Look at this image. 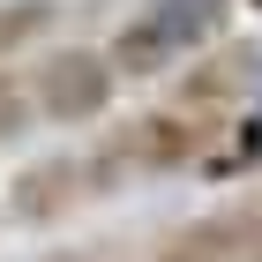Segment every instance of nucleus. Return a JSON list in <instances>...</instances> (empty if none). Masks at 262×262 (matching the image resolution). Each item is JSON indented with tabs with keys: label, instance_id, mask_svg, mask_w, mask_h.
I'll list each match as a JSON object with an SVG mask.
<instances>
[{
	"label": "nucleus",
	"instance_id": "1",
	"mask_svg": "<svg viewBox=\"0 0 262 262\" xmlns=\"http://www.w3.org/2000/svg\"><path fill=\"white\" fill-rule=\"evenodd\" d=\"M225 23H232V0H142L135 15L113 30V75H165V68H180L195 60L202 45H217L225 38Z\"/></svg>",
	"mask_w": 262,
	"mask_h": 262
},
{
	"label": "nucleus",
	"instance_id": "2",
	"mask_svg": "<svg viewBox=\"0 0 262 262\" xmlns=\"http://www.w3.org/2000/svg\"><path fill=\"white\" fill-rule=\"evenodd\" d=\"M202 150H210V120H195L180 105H158V113H135L127 127L105 135V150L90 158V180L113 187V180H127V172H180Z\"/></svg>",
	"mask_w": 262,
	"mask_h": 262
},
{
	"label": "nucleus",
	"instance_id": "3",
	"mask_svg": "<svg viewBox=\"0 0 262 262\" xmlns=\"http://www.w3.org/2000/svg\"><path fill=\"white\" fill-rule=\"evenodd\" d=\"M120 75L105 60L98 45H53L38 68H30V105H38V120H60V127H82L98 120L105 105H113Z\"/></svg>",
	"mask_w": 262,
	"mask_h": 262
},
{
	"label": "nucleus",
	"instance_id": "4",
	"mask_svg": "<svg viewBox=\"0 0 262 262\" xmlns=\"http://www.w3.org/2000/svg\"><path fill=\"white\" fill-rule=\"evenodd\" d=\"M255 75H262L255 45H202L195 60H187L180 90H172V105L195 113V120H217V113L247 105V82H255Z\"/></svg>",
	"mask_w": 262,
	"mask_h": 262
},
{
	"label": "nucleus",
	"instance_id": "5",
	"mask_svg": "<svg viewBox=\"0 0 262 262\" xmlns=\"http://www.w3.org/2000/svg\"><path fill=\"white\" fill-rule=\"evenodd\" d=\"M82 195H98L90 158H38V165H23L15 180H8V210L23 225H60Z\"/></svg>",
	"mask_w": 262,
	"mask_h": 262
},
{
	"label": "nucleus",
	"instance_id": "6",
	"mask_svg": "<svg viewBox=\"0 0 262 262\" xmlns=\"http://www.w3.org/2000/svg\"><path fill=\"white\" fill-rule=\"evenodd\" d=\"M158 262H262V217L255 210H225V217L180 225L158 247Z\"/></svg>",
	"mask_w": 262,
	"mask_h": 262
},
{
	"label": "nucleus",
	"instance_id": "7",
	"mask_svg": "<svg viewBox=\"0 0 262 262\" xmlns=\"http://www.w3.org/2000/svg\"><path fill=\"white\" fill-rule=\"evenodd\" d=\"M60 23V0H0V68L15 60L23 45H45Z\"/></svg>",
	"mask_w": 262,
	"mask_h": 262
},
{
	"label": "nucleus",
	"instance_id": "8",
	"mask_svg": "<svg viewBox=\"0 0 262 262\" xmlns=\"http://www.w3.org/2000/svg\"><path fill=\"white\" fill-rule=\"evenodd\" d=\"M30 120H38V105H30V75L0 68V142H15Z\"/></svg>",
	"mask_w": 262,
	"mask_h": 262
},
{
	"label": "nucleus",
	"instance_id": "9",
	"mask_svg": "<svg viewBox=\"0 0 262 262\" xmlns=\"http://www.w3.org/2000/svg\"><path fill=\"white\" fill-rule=\"evenodd\" d=\"M232 165H262V82H255V98H247L240 135H232Z\"/></svg>",
	"mask_w": 262,
	"mask_h": 262
},
{
	"label": "nucleus",
	"instance_id": "10",
	"mask_svg": "<svg viewBox=\"0 0 262 262\" xmlns=\"http://www.w3.org/2000/svg\"><path fill=\"white\" fill-rule=\"evenodd\" d=\"M45 262H98V255H45Z\"/></svg>",
	"mask_w": 262,
	"mask_h": 262
}]
</instances>
